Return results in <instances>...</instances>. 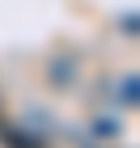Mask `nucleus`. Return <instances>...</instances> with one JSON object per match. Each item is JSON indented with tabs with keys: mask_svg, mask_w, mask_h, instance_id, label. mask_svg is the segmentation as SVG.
Masks as SVG:
<instances>
[{
	"mask_svg": "<svg viewBox=\"0 0 140 148\" xmlns=\"http://www.w3.org/2000/svg\"><path fill=\"white\" fill-rule=\"evenodd\" d=\"M0 144H4V148H47L43 140H34V136H26V131H21V136H17V127H0Z\"/></svg>",
	"mask_w": 140,
	"mask_h": 148,
	"instance_id": "nucleus-1",
	"label": "nucleus"
}]
</instances>
